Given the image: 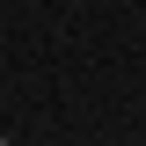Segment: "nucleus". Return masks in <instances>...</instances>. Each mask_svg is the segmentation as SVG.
<instances>
[{"label": "nucleus", "mask_w": 146, "mask_h": 146, "mask_svg": "<svg viewBox=\"0 0 146 146\" xmlns=\"http://www.w3.org/2000/svg\"><path fill=\"white\" fill-rule=\"evenodd\" d=\"M0 146H7V131H0Z\"/></svg>", "instance_id": "f257e3e1"}]
</instances>
